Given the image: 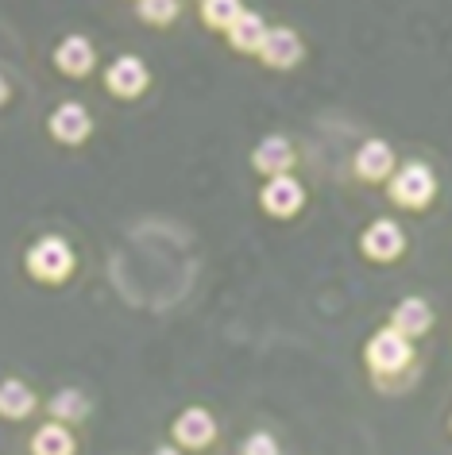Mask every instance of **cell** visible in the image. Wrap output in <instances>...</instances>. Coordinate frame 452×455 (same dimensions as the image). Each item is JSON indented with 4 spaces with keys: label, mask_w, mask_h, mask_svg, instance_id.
<instances>
[{
    "label": "cell",
    "mask_w": 452,
    "mask_h": 455,
    "mask_svg": "<svg viewBox=\"0 0 452 455\" xmlns=\"http://www.w3.org/2000/svg\"><path fill=\"white\" fill-rule=\"evenodd\" d=\"M394 174V151L387 140H367L356 151V178L364 181H387Z\"/></svg>",
    "instance_id": "cell-10"
},
{
    "label": "cell",
    "mask_w": 452,
    "mask_h": 455,
    "mask_svg": "<svg viewBox=\"0 0 452 455\" xmlns=\"http://www.w3.org/2000/svg\"><path fill=\"white\" fill-rule=\"evenodd\" d=\"M391 328H399V332L410 336V339L425 336L429 328H433V309H429V301L425 298H402L391 313Z\"/></svg>",
    "instance_id": "cell-12"
},
{
    "label": "cell",
    "mask_w": 452,
    "mask_h": 455,
    "mask_svg": "<svg viewBox=\"0 0 452 455\" xmlns=\"http://www.w3.org/2000/svg\"><path fill=\"white\" fill-rule=\"evenodd\" d=\"M387 181H391L387 193L399 209H425V204L437 197V178L425 163H406L402 170H394Z\"/></svg>",
    "instance_id": "cell-3"
},
{
    "label": "cell",
    "mask_w": 452,
    "mask_h": 455,
    "mask_svg": "<svg viewBox=\"0 0 452 455\" xmlns=\"http://www.w3.org/2000/svg\"><path fill=\"white\" fill-rule=\"evenodd\" d=\"M51 417L62 420V425H74V420H85L89 417V402L82 390H59L51 397Z\"/></svg>",
    "instance_id": "cell-17"
},
{
    "label": "cell",
    "mask_w": 452,
    "mask_h": 455,
    "mask_svg": "<svg viewBox=\"0 0 452 455\" xmlns=\"http://www.w3.org/2000/svg\"><path fill=\"white\" fill-rule=\"evenodd\" d=\"M359 251H364L371 263H394L406 251V235L394 220H375L371 228H364L359 235Z\"/></svg>",
    "instance_id": "cell-6"
},
{
    "label": "cell",
    "mask_w": 452,
    "mask_h": 455,
    "mask_svg": "<svg viewBox=\"0 0 452 455\" xmlns=\"http://www.w3.org/2000/svg\"><path fill=\"white\" fill-rule=\"evenodd\" d=\"M74 451H77V440L70 425H62V420H51V425H43L31 436V455H74Z\"/></svg>",
    "instance_id": "cell-14"
},
{
    "label": "cell",
    "mask_w": 452,
    "mask_h": 455,
    "mask_svg": "<svg viewBox=\"0 0 452 455\" xmlns=\"http://www.w3.org/2000/svg\"><path fill=\"white\" fill-rule=\"evenodd\" d=\"M31 409H36V394H31L24 382H16V379L0 382V417H8V420H24Z\"/></svg>",
    "instance_id": "cell-16"
},
{
    "label": "cell",
    "mask_w": 452,
    "mask_h": 455,
    "mask_svg": "<svg viewBox=\"0 0 452 455\" xmlns=\"http://www.w3.org/2000/svg\"><path fill=\"white\" fill-rule=\"evenodd\" d=\"M240 455H278V440L270 432H252L244 443H240Z\"/></svg>",
    "instance_id": "cell-20"
},
{
    "label": "cell",
    "mask_w": 452,
    "mask_h": 455,
    "mask_svg": "<svg viewBox=\"0 0 452 455\" xmlns=\"http://www.w3.org/2000/svg\"><path fill=\"white\" fill-rule=\"evenodd\" d=\"M252 166L259 170V174H290L294 166V147L290 140H282V135H267V140L255 143L252 151Z\"/></svg>",
    "instance_id": "cell-11"
},
{
    "label": "cell",
    "mask_w": 452,
    "mask_h": 455,
    "mask_svg": "<svg viewBox=\"0 0 452 455\" xmlns=\"http://www.w3.org/2000/svg\"><path fill=\"white\" fill-rule=\"evenodd\" d=\"M171 432H174V440L182 443V448L198 451V448H209V443H213V436H217V420L209 417V409L190 405L186 413H178V417H174Z\"/></svg>",
    "instance_id": "cell-7"
},
{
    "label": "cell",
    "mask_w": 452,
    "mask_h": 455,
    "mask_svg": "<svg viewBox=\"0 0 452 455\" xmlns=\"http://www.w3.org/2000/svg\"><path fill=\"white\" fill-rule=\"evenodd\" d=\"M105 85L112 97L120 100H135L147 89V66L135 59V54H120L117 62L105 70Z\"/></svg>",
    "instance_id": "cell-8"
},
{
    "label": "cell",
    "mask_w": 452,
    "mask_h": 455,
    "mask_svg": "<svg viewBox=\"0 0 452 455\" xmlns=\"http://www.w3.org/2000/svg\"><path fill=\"white\" fill-rule=\"evenodd\" d=\"M302 201H306V189H302V181L290 178V174H270L267 186L259 189V204H263V212L278 216V220H287V216L298 212Z\"/></svg>",
    "instance_id": "cell-4"
},
{
    "label": "cell",
    "mask_w": 452,
    "mask_h": 455,
    "mask_svg": "<svg viewBox=\"0 0 452 455\" xmlns=\"http://www.w3.org/2000/svg\"><path fill=\"white\" fill-rule=\"evenodd\" d=\"M364 359H367L371 374L391 379V374H402V371L414 367V344H410V336H402L399 328L387 324V328H379V332L367 339Z\"/></svg>",
    "instance_id": "cell-1"
},
{
    "label": "cell",
    "mask_w": 452,
    "mask_h": 455,
    "mask_svg": "<svg viewBox=\"0 0 452 455\" xmlns=\"http://www.w3.org/2000/svg\"><path fill=\"white\" fill-rule=\"evenodd\" d=\"M47 128H51V135L59 143L74 147V143H85L89 140V132H93V120H89L85 105H77V100H66V105H59V108L51 112Z\"/></svg>",
    "instance_id": "cell-9"
},
{
    "label": "cell",
    "mask_w": 452,
    "mask_h": 455,
    "mask_svg": "<svg viewBox=\"0 0 452 455\" xmlns=\"http://www.w3.org/2000/svg\"><path fill=\"white\" fill-rule=\"evenodd\" d=\"M93 62H97V51H93V43L82 39V36H70L54 47V66L70 77H85L93 70Z\"/></svg>",
    "instance_id": "cell-13"
},
{
    "label": "cell",
    "mask_w": 452,
    "mask_h": 455,
    "mask_svg": "<svg viewBox=\"0 0 452 455\" xmlns=\"http://www.w3.org/2000/svg\"><path fill=\"white\" fill-rule=\"evenodd\" d=\"M232 43V51H240V54H255L259 51V43H263L267 36V24H263V16L259 12H240L232 20V28L224 31Z\"/></svg>",
    "instance_id": "cell-15"
},
{
    "label": "cell",
    "mask_w": 452,
    "mask_h": 455,
    "mask_svg": "<svg viewBox=\"0 0 452 455\" xmlns=\"http://www.w3.org/2000/svg\"><path fill=\"white\" fill-rule=\"evenodd\" d=\"M77 259H74V247L62 240V235H43V240L31 243L28 251V270L31 278L47 282V286H59V282H66L74 275Z\"/></svg>",
    "instance_id": "cell-2"
},
{
    "label": "cell",
    "mask_w": 452,
    "mask_h": 455,
    "mask_svg": "<svg viewBox=\"0 0 452 455\" xmlns=\"http://www.w3.org/2000/svg\"><path fill=\"white\" fill-rule=\"evenodd\" d=\"M174 16H178V0H140V20H147V24L163 28Z\"/></svg>",
    "instance_id": "cell-19"
},
{
    "label": "cell",
    "mask_w": 452,
    "mask_h": 455,
    "mask_svg": "<svg viewBox=\"0 0 452 455\" xmlns=\"http://www.w3.org/2000/svg\"><path fill=\"white\" fill-rule=\"evenodd\" d=\"M4 100H8V82L0 77V105H4Z\"/></svg>",
    "instance_id": "cell-22"
},
{
    "label": "cell",
    "mask_w": 452,
    "mask_h": 455,
    "mask_svg": "<svg viewBox=\"0 0 452 455\" xmlns=\"http://www.w3.org/2000/svg\"><path fill=\"white\" fill-rule=\"evenodd\" d=\"M151 455H182V451H178V448H155Z\"/></svg>",
    "instance_id": "cell-21"
},
{
    "label": "cell",
    "mask_w": 452,
    "mask_h": 455,
    "mask_svg": "<svg viewBox=\"0 0 452 455\" xmlns=\"http://www.w3.org/2000/svg\"><path fill=\"white\" fill-rule=\"evenodd\" d=\"M240 12H244L240 0H201V20H206L213 31H229Z\"/></svg>",
    "instance_id": "cell-18"
},
{
    "label": "cell",
    "mask_w": 452,
    "mask_h": 455,
    "mask_svg": "<svg viewBox=\"0 0 452 455\" xmlns=\"http://www.w3.org/2000/svg\"><path fill=\"white\" fill-rule=\"evenodd\" d=\"M255 54L267 70H294V66L302 62V39H298V31H290V28H267V36Z\"/></svg>",
    "instance_id": "cell-5"
}]
</instances>
